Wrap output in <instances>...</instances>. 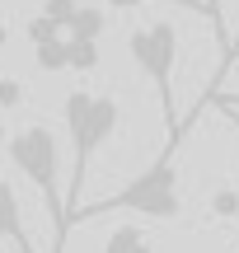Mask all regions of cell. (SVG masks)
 Returning <instances> with one entry per match:
<instances>
[{"label": "cell", "instance_id": "8992f818", "mask_svg": "<svg viewBox=\"0 0 239 253\" xmlns=\"http://www.w3.org/2000/svg\"><path fill=\"white\" fill-rule=\"evenodd\" d=\"M103 253H155V249H150V235H146V230L127 220V225H118V230L108 235Z\"/></svg>", "mask_w": 239, "mask_h": 253}, {"label": "cell", "instance_id": "5b68a950", "mask_svg": "<svg viewBox=\"0 0 239 253\" xmlns=\"http://www.w3.org/2000/svg\"><path fill=\"white\" fill-rule=\"evenodd\" d=\"M0 244H9L14 253H38L33 239H28V230H24L19 192H14V183H5V178H0Z\"/></svg>", "mask_w": 239, "mask_h": 253}, {"label": "cell", "instance_id": "4fadbf2b", "mask_svg": "<svg viewBox=\"0 0 239 253\" xmlns=\"http://www.w3.org/2000/svg\"><path fill=\"white\" fill-rule=\"evenodd\" d=\"M206 14H211V28H216V38H221V56H225V47H230V38H225V19H221V0H206Z\"/></svg>", "mask_w": 239, "mask_h": 253}, {"label": "cell", "instance_id": "8fae6325", "mask_svg": "<svg viewBox=\"0 0 239 253\" xmlns=\"http://www.w3.org/2000/svg\"><path fill=\"white\" fill-rule=\"evenodd\" d=\"M108 9H141V5H155V0H103ZM164 5H178V9H193V14L211 19L206 14V0H164Z\"/></svg>", "mask_w": 239, "mask_h": 253}, {"label": "cell", "instance_id": "7c38bea8", "mask_svg": "<svg viewBox=\"0 0 239 253\" xmlns=\"http://www.w3.org/2000/svg\"><path fill=\"white\" fill-rule=\"evenodd\" d=\"M75 9H80V0H42V14H47V19H56L61 28L75 19Z\"/></svg>", "mask_w": 239, "mask_h": 253}, {"label": "cell", "instance_id": "277c9868", "mask_svg": "<svg viewBox=\"0 0 239 253\" xmlns=\"http://www.w3.org/2000/svg\"><path fill=\"white\" fill-rule=\"evenodd\" d=\"M127 52L131 61L141 66L150 84L159 94V113H164V126H169V141H183V126H178V113H174V61H178V28L169 19H150L141 24L136 33L127 38Z\"/></svg>", "mask_w": 239, "mask_h": 253}, {"label": "cell", "instance_id": "ac0fdd59", "mask_svg": "<svg viewBox=\"0 0 239 253\" xmlns=\"http://www.w3.org/2000/svg\"><path fill=\"white\" fill-rule=\"evenodd\" d=\"M221 103H235V108H239V99H221Z\"/></svg>", "mask_w": 239, "mask_h": 253}, {"label": "cell", "instance_id": "5bb4252c", "mask_svg": "<svg viewBox=\"0 0 239 253\" xmlns=\"http://www.w3.org/2000/svg\"><path fill=\"white\" fill-rule=\"evenodd\" d=\"M14 99H24V89L19 84H0V103H14Z\"/></svg>", "mask_w": 239, "mask_h": 253}, {"label": "cell", "instance_id": "2e32d148", "mask_svg": "<svg viewBox=\"0 0 239 253\" xmlns=\"http://www.w3.org/2000/svg\"><path fill=\"white\" fill-rule=\"evenodd\" d=\"M5 42H9V28H5V19H0V52H5Z\"/></svg>", "mask_w": 239, "mask_h": 253}, {"label": "cell", "instance_id": "3957f363", "mask_svg": "<svg viewBox=\"0 0 239 253\" xmlns=\"http://www.w3.org/2000/svg\"><path fill=\"white\" fill-rule=\"evenodd\" d=\"M5 155L19 173L38 188L42 207L52 211V244L61 239V225H66V192L56 188L61 183V160H56V136L47 126H19V131L5 136Z\"/></svg>", "mask_w": 239, "mask_h": 253}, {"label": "cell", "instance_id": "30bf717a", "mask_svg": "<svg viewBox=\"0 0 239 253\" xmlns=\"http://www.w3.org/2000/svg\"><path fill=\"white\" fill-rule=\"evenodd\" d=\"M24 38L38 47V42H52V38H66V28L56 24V19H47V14H33V19L24 24Z\"/></svg>", "mask_w": 239, "mask_h": 253}, {"label": "cell", "instance_id": "e0dca14e", "mask_svg": "<svg viewBox=\"0 0 239 253\" xmlns=\"http://www.w3.org/2000/svg\"><path fill=\"white\" fill-rule=\"evenodd\" d=\"M235 47H239V33L230 38V47H225V61H230V56H235Z\"/></svg>", "mask_w": 239, "mask_h": 253}, {"label": "cell", "instance_id": "d6986e66", "mask_svg": "<svg viewBox=\"0 0 239 253\" xmlns=\"http://www.w3.org/2000/svg\"><path fill=\"white\" fill-rule=\"evenodd\" d=\"M235 56H239V47H235ZM235 56H230V61H235Z\"/></svg>", "mask_w": 239, "mask_h": 253}, {"label": "cell", "instance_id": "7a4b0ae2", "mask_svg": "<svg viewBox=\"0 0 239 253\" xmlns=\"http://www.w3.org/2000/svg\"><path fill=\"white\" fill-rule=\"evenodd\" d=\"M174 150L178 145L169 141L164 150L155 155V164H146V169L136 173V178L127 183V188H118L113 197L94 202V207H75L71 220H66V239H71L75 225H84V220H103V216H122V211H131V216H146V220H174L178 211H183V197H178V169H174Z\"/></svg>", "mask_w": 239, "mask_h": 253}, {"label": "cell", "instance_id": "52a82bcc", "mask_svg": "<svg viewBox=\"0 0 239 253\" xmlns=\"http://www.w3.org/2000/svg\"><path fill=\"white\" fill-rule=\"evenodd\" d=\"M66 38H94V42H99L103 38V9L99 5H80L75 19L66 24Z\"/></svg>", "mask_w": 239, "mask_h": 253}, {"label": "cell", "instance_id": "ba28073f", "mask_svg": "<svg viewBox=\"0 0 239 253\" xmlns=\"http://www.w3.org/2000/svg\"><path fill=\"white\" fill-rule=\"evenodd\" d=\"M71 52V71H99V42L94 38H66Z\"/></svg>", "mask_w": 239, "mask_h": 253}, {"label": "cell", "instance_id": "6da1fadb", "mask_svg": "<svg viewBox=\"0 0 239 253\" xmlns=\"http://www.w3.org/2000/svg\"><path fill=\"white\" fill-rule=\"evenodd\" d=\"M66 113V136H71V183H66V220H71V211L80 207L84 197V178H89V160L108 145V136L118 131V99H108V94H84V89H71L61 103ZM66 249V225H61V239L52 244V253Z\"/></svg>", "mask_w": 239, "mask_h": 253}, {"label": "cell", "instance_id": "9c48e42d", "mask_svg": "<svg viewBox=\"0 0 239 253\" xmlns=\"http://www.w3.org/2000/svg\"><path fill=\"white\" fill-rule=\"evenodd\" d=\"M38 66L42 71H71V52H66V38H52V42H38L33 47Z\"/></svg>", "mask_w": 239, "mask_h": 253}, {"label": "cell", "instance_id": "9a60e30c", "mask_svg": "<svg viewBox=\"0 0 239 253\" xmlns=\"http://www.w3.org/2000/svg\"><path fill=\"white\" fill-rule=\"evenodd\" d=\"M216 103H221V99H216ZM221 113H225V118H230V122L239 126V108H235V103H221Z\"/></svg>", "mask_w": 239, "mask_h": 253}]
</instances>
